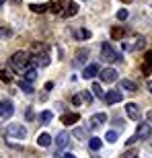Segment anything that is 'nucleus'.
<instances>
[{
    "label": "nucleus",
    "mask_w": 152,
    "mask_h": 158,
    "mask_svg": "<svg viewBox=\"0 0 152 158\" xmlns=\"http://www.w3.org/2000/svg\"><path fill=\"white\" fill-rule=\"evenodd\" d=\"M11 35H12V31L8 27H0V39H8Z\"/></svg>",
    "instance_id": "nucleus-30"
},
{
    "label": "nucleus",
    "mask_w": 152,
    "mask_h": 158,
    "mask_svg": "<svg viewBox=\"0 0 152 158\" xmlns=\"http://www.w3.org/2000/svg\"><path fill=\"white\" fill-rule=\"evenodd\" d=\"M33 52H35V56L41 53V52L47 53V45H45V43H33Z\"/></svg>",
    "instance_id": "nucleus-26"
},
{
    "label": "nucleus",
    "mask_w": 152,
    "mask_h": 158,
    "mask_svg": "<svg viewBox=\"0 0 152 158\" xmlns=\"http://www.w3.org/2000/svg\"><path fill=\"white\" fill-rule=\"evenodd\" d=\"M15 113V105L11 101H0V117L2 119H8Z\"/></svg>",
    "instance_id": "nucleus-5"
},
{
    "label": "nucleus",
    "mask_w": 152,
    "mask_h": 158,
    "mask_svg": "<svg viewBox=\"0 0 152 158\" xmlns=\"http://www.w3.org/2000/svg\"><path fill=\"white\" fill-rule=\"evenodd\" d=\"M33 12H37V15H41V12H45L47 10V4H31L29 6Z\"/></svg>",
    "instance_id": "nucleus-27"
},
{
    "label": "nucleus",
    "mask_w": 152,
    "mask_h": 158,
    "mask_svg": "<svg viewBox=\"0 0 152 158\" xmlns=\"http://www.w3.org/2000/svg\"><path fill=\"white\" fill-rule=\"evenodd\" d=\"M76 35L80 37V39H88V37H91V31H88V29H80Z\"/></svg>",
    "instance_id": "nucleus-32"
},
{
    "label": "nucleus",
    "mask_w": 152,
    "mask_h": 158,
    "mask_svg": "<svg viewBox=\"0 0 152 158\" xmlns=\"http://www.w3.org/2000/svg\"><path fill=\"white\" fill-rule=\"evenodd\" d=\"M52 119H53V113H52V111H43V113L39 115V121H41V123H49Z\"/></svg>",
    "instance_id": "nucleus-25"
},
{
    "label": "nucleus",
    "mask_w": 152,
    "mask_h": 158,
    "mask_svg": "<svg viewBox=\"0 0 152 158\" xmlns=\"http://www.w3.org/2000/svg\"><path fill=\"white\" fill-rule=\"evenodd\" d=\"M19 88H21L23 93H27V94L33 93V86H31V82H27V80H21V82H19Z\"/></svg>",
    "instance_id": "nucleus-23"
},
{
    "label": "nucleus",
    "mask_w": 152,
    "mask_h": 158,
    "mask_svg": "<svg viewBox=\"0 0 152 158\" xmlns=\"http://www.w3.org/2000/svg\"><path fill=\"white\" fill-rule=\"evenodd\" d=\"M78 8L80 6L76 2H66V10L62 12V17H74V15H78Z\"/></svg>",
    "instance_id": "nucleus-15"
},
{
    "label": "nucleus",
    "mask_w": 152,
    "mask_h": 158,
    "mask_svg": "<svg viewBox=\"0 0 152 158\" xmlns=\"http://www.w3.org/2000/svg\"><path fill=\"white\" fill-rule=\"evenodd\" d=\"M128 15H129V12L125 10V8H121V10H117V19H119V21H125V19H128Z\"/></svg>",
    "instance_id": "nucleus-34"
},
{
    "label": "nucleus",
    "mask_w": 152,
    "mask_h": 158,
    "mask_svg": "<svg viewBox=\"0 0 152 158\" xmlns=\"http://www.w3.org/2000/svg\"><path fill=\"white\" fill-rule=\"evenodd\" d=\"M4 2H6V0H0V4H4Z\"/></svg>",
    "instance_id": "nucleus-43"
},
{
    "label": "nucleus",
    "mask_w": 152,
    "mask_h": 158,
    "mask_svg": "<svg viewBox=\"0 0 152 158\" xmlns=\"http://www.w3.org/2000/svg\"><path fill=\"white\" fill-rule=\"evenodd\" d=\"M136 142H138V138H136V135H132V138H128V140H125V144H128V146H134Z\"/></svg>",
    "instance_id": "nucleus-38"
},
{
    "label": "nucleus",
    "mask_w": 152,
    "mask_h": 158,
    "mask_svg": "<svg viewBox=\"0 0 152 158\" xmlns=\"http://www.w3.org/2000/svg\"><path fill=\"white\" fill-rule=\"evenodd\" d=\"M150 134H152L150 123H140L138 129H136V138L138 140H146V138H150Z\"/></svg>",
    "instance_id": "nucleus-6"
},
{
    "label": "nucleus",
    "mask_w": 152,
    "mask_h": 158,
    "mask_svg": "<svg viewBox=\"0 0 152 158\" xmlns=\"http://www.w3.org/2000/svg\"><path fill=\"white\" fill-rule=\"evenodd\" d=\"M101 56H103V60H107L109 64H119V62H123L121 53H117L109 43H103V45H101Z\"/></svg>",
    "instance_id": "nucleus-2"
},
{
    "label": "nucleus",
    "mask_w": 152,
    "mask_h": 158,
    "mask_svg": "<svg viewBox=\"0 0 152 158\" xmlns=\"http://www.w3.org/2000/svg\"><path fill=\"white\" fill-rule=\"evenodd\" d=\"M93 97H99V99H105V93H103V88H101V84H97V82L93 84Z\"/></svg>",
    "instance_id": "nucleus-24"
},
{
    "label": "nucleus",
    "mask_w": 152,
    "mask_h": 158,
    "mask_svg": "<svg viewBox=\"0 0 152 158\" xmlns=\"http://www.w3.org/2000/svg\"><path fill=\"white\" fill-rule=\"evenodd\" d=\"M121 2H132V0H121Z\"/></svg>",
    "instance_id": "nucleus-44"
},
{
    "label": "nucleus",
    "mask_w": 152,
    "mask_h": 158,
    "mask_svg": "<svg viewBox=\"0 0 152 158\" xmlns=\"http://www.w3.org/2000/svg\"><path fill=\"white\" fill-rule=\"evenodd\" d=\"M80 101H82V97H80V94H72V105H80Z\"/></svg>",
    "instance_id": "nucleus-36"
},
{
    "label": "nucleus",
    "mask_w": 152,
    "mask_h": 158,
    "mask_svg": "<svg viewBox=\"0 0 152 158\" xmlns=\"http://www.w3.org/2000/svg\"><path fill=\"white\" fill-rule=\"evenodd\" d=\"M0 80H2V82H11L12 76H11V74H8L6 70H0Z\"/></svg>",
    "instance_id": "nucleus-31"
},
{
    "label": "nucleus",
    "mask_w": 152,
    "mask_h": 158,
    "mask_svg": "<svg viewBox=\"0 0 152 158\" xmlns=\"http://www.w3.org/2000/svg\"><path fill=\"white\" fill-rule=\"evenodd\" d=\"M142 74H152V52H146L144 56V64H142Z\"/></svg>",
    "instance_id": "nucleus-13"
},
{
    "label": "nucleus",
    "mask_w": 152,
    "mask_h": 158,
    "mask_svg": "<svg viewBox=\"0 0 152 158\" xmlns=\"http://www.w3.org/2000/svg\"><path fill=\"white\" fill-rule=\"evenodd\" d=\"M68 142H70V134H68V131H60L58 138H56V146H58V150L66 148V146H68Z\"/></svg>",
    "instance_id": "nucleus-10"
},
{
    "label": "nucleus",
    "mask_w": 152,
    "mask_h": 158,
    "mask_svg": "<svg viewBox=\"0 0 152 158\" xmlns=\"http://www.w3.org/2000/svg\"><path fill=\"white\" fill-rule=\"evenodd\" d=\"M121 99H123L121 90H109V93L105 94V99H103V101H105L107 105H115V103H119Z\"/></svg>",
    "instance_id": "nucleus-7"
},
{
    "label": "nucleus",
    "mask_w": 152,
    "mask_h": 158,
    "mask_svg": "<svg viewBox=\"0 0 152 158\" xmlns=\"http://www.w3.org/2000/svg\"><path fill=\"white\" fill-rule=\"evenodd\" d=\"M107 142H109V144L117 142V131H107Z\"/></svg>",
    "instance_id": "nucleus-33"
},
{
    "label": "nucleus",
    "mask_w": 152,
    "mask_h": 158,
    "mask_svg": "<svg viewBox=\"0 0 152 158\" xmlns=\"http://www.w3.org/2000/svg\"><path fill=\"white\" fill-rule=\"evenodd\" d=\"M99 72L101 70H99V66H97V64H88L87 68H84V72H82V76L87 78V80H91V78H95Z\"/></svg>",
    "instance_id": "nucleus-12"
},
{
    "label": "nucleus",
    "mask_w": 152,
    "mask_h": 158,
    "mask_svg": "<svg viewBox=\"0 0 152 158\" xmlns=\"http://www.w3.org/2000/svg\"><path fill=\"white\" fill-rule=\"evenodd\" d=\"M105 121H107V115H105V113H95L88 123H91V127H99L101 123H105Z\"/></svg>",
    "instance_id": "nucleus-17"
},
{
    "label": "nucleus",
    "mask_w": 152,
    "mask_h": 158,
    "mask_svg": "<svg viewBox=\"0 0 152 158\" xmlns=\"http://www.w3.org/2000/svg\"><path fill=\"white\" fill-rule=\"evenodd\" d=\"M148 90L152 93V80H148Z\"/></svg>",
    "instance_id": "nucleus-40"
},
{
    "label": "nucleus",
    "mask_w": 152,
    "mask_h": 158,
    "mask_svg": "<svg viewBox=\"0 0 152 158\" xmlns=\"http://www.w3.org/2000/svg\"><path fill=\"white\" fill-rule=\"evenodd\" d=\"M123 158H138V152L136 150H128V152H123Z\"/></svg>",
    "instance_id": "nucleus-35"
},
{
    "label": "nucleus",
    "mask_w": 152,
    "mask_h": 158,
    "mask_svg": "<svg viewBox=\"0 0 152 158\" xmlns=\"http://www.w3.org/2000/svg\"><path fill=\"white\" fill-rule=\"evenodd\" d=\"M119 90H125V93H138V86H136V82H132V80H121L119 82Z\"/></svg>",
    "instance_id": "nucleus-16"
},
{
    "label": "nucleus",
    "mask_w": 152,
    "mask_h": 158,
    "mask_svg": "<svg viewBox=\"0 0 152 158\" xmlns=\"http://www.w3.org/2000/svg\"><path fill=\"white\" fill-rule=\"evenodd\" d=\"M99 78L103 82H107V84H109V82H115L117 80V70L115 68H105V70L99 72Z\"/></svg>",
    "instance_id": "nucleus-4"
},
{
    "label": "nucleus",
    "mask_w": 152,
    "mask_h": 158,
    "mask_svg": "<svg viewBox=\"0 0 152 158\" xmlns=\"http://www.w3.org/2000/svg\"><path fill=\"white\" fill-rule=\"evenodd\" d=\"M6 134H8V138H15V140H25L27 138V129H25L23 123H11L6 127Z\"/></svg>",
    "instance_id": "nucleus-3"
},
{
    "label": "nucleus",
    "mask_w": 152,
    "mask_h": 158,
    "mask_svg": "<svg viewBox=\"0 0 152 158\" xmlns=\"http://www.w3.org/2000/svg\"><path fill=\"white\" fill-rule=\"evenodd\" d=\"M31 62H33V66H41V68H45L47 64H49V56H47V53H37V56H33V58H31Z\"/></svg>",
    "instance_id": "nucleus-9"
},
{
    "label": "nucleus",
    "mask_w": 152,
    "mask_h": 158,
    "mask_svg": "<svg viewBox=\"0 0 152 158\" xmlns=\"http://www.w3.org/2000/svg\"><path fill=\"white\" fill-rule=\"evenodd\" d=\"M80 97H82V99H84V101H88V103H93V99H95V97H93V94H91V93H82Z\"/></svg>",
    "instance_id": "nucleus-37"
},
{
    "label": "nucleus",
    "mask_w": 152,
    "mask_h": 158,
    "mask_svg": "<svg viewBox=\"0 0 152 158\" xmlns=\"http://www.w3.org/2000/svg\"><path fill=\"white\" fill-rule=\"evenodd\" d=\"M64 6H66L64 0H53V2H49V4H47V8H49L53 15H62V12H64Z\"/></svg>",
    "instance_id": "nucleus-11"
},
{
    "label": "nucleus",
    "mask_w": 152,
    "mask_h": 158,
    "mask_svg": "<svg viewBox=\"0 0 152 158\" xmlns=\"http://www.w3.org/2000/svg\"><path fill=\"white\" fill-rule=\"evenodd\" d=\"M88 146H91V150H101V146H103V142H101V138H91L88 140Z\"/></svg>",
    "instance_id": "nucleus-21"
},
{
    "label": "nucleus",
    "mask_w": 152,
    "mask_h": 158,
    "mask_svg": "<svg viewBox=\"0 0 152 158\" xmlns=\"http://www.w3.org/2000/svg\"><path fill=\"white\" fill-rule=\"evenodd\" d=\"M78 119H80L78 113H64V115H62V123H64V125H74Z\"/></svg>",
    "instance_id": "nucleus-18"
},
{
    "label": "nucleus",
    "mask_w": 152,
    "mask_h": 158,
    "mask_svg": "<svg viewBox=\"0 0 152 158\" xmlns=\"http://www.w3.org/2000/svg\"><path fill=\"white\" fill-rule=\"evenodd\" d=\"M74 138H78V140H87V129L84 127H76L74 129Z\"/></svg>",
    "instance_id": "nucleus-28"
},
{
    "label": "nucleus",
    "mask_w": 152,
    "mask_h": 158,
    "mask_svg": "<svg viewBox=\"0 0 152 158\" xmlns=\"http://www.w3.org/2000/svg\"><path fill=\"white\" fill-rule=\"evenodd\" d=\"M87 58H88V49H78V52H76L74 64L76 66H78V64H84V62H87Z\"/></svg>",
    "instance_id": "nucleus-20"
},
{
    "label": "nucleus",
    "mask_w": 152,
    "mask_h": 158,
    "mask_svg": "<svg viewBox=\"0 0 152 158\" xmlns=\"http://www.w3.org/2000/svg\"><path fill=\"white\" fill-rule=\"evenodd\" d=\"M12 2H15V4H21V0H12Z\"/></svg>",
    "instance_id": "nucleus-42"
},
{
    "label": "nucleus",
    "mask_w": 152,
    "mask_h": 158,
    "mask_svg": "<svg viewBox=\"0 0 152 158\" xmlns=\"http://www.w3.org/2000/svg\"><path fill=\"white\" fill-rule=\"evenodd\" d=\"M123 33H125V31H123V27H113L111 29V39H123Z\"/></svg>",
    "instance_id": "nucleus-22"
},
{
    "label": "nucleus",
    "mask_w": 152,
    "mask_h": 158,
    "mask_svg": "<svg viewBox=\"0 0 152 158\" xmlns=\"http://www.w3.org/2000/svg\"><path fill=\"white\" fill-rule=\"evenodd\" d=\"M37 78V68L35 66H27L23 70V80H27V82H33Z\"/></svg>",
    "instance_id": "nucleus-14"
},
{
    "label": "nucleus",
    "mask_w": 152,
    "mask_h": 158,
    "mask_svg": "<svg viewBox=\"0 0 152 158\" xmlns=\"http://www.w3.org/2000/svg\"><path fill=\"white\" fill-rule=\"evenodd\" d=\"M148 119H150V121H152V111H148Z\"/></svg>",
    "instance_id": "nucleus-41"
},
{
    "label": "nucleus",
    "mask_w": 152,
    "mask_h": 158,
    "mask_svg": "<svg viewBox=\"0 0 152 158\" xmlns=\"http://www.w3.org/2000/svg\"><path fill=\"white\" fill-rule=\"evenodd\" d=\"M144 47H146V39L140 37V39H136V43L132 45V49H144Z\"/></svg>",
    "instance_id": "nucleus-29"
},
{
    "label": "nucleus",
    "mask_w": 152,
    "mask_h": 158,
    "mask_svg": "<svg viewBox=\"0 0 152 158\" xmlns=\"http://www.w3.org/2000/svg\"><path fill=\"white\" fill-rule=\"evenodd\" d=\"M29 64H31V53L29 52H23V49L17 52L11 58V68H12V70H21V72H23Z\"/></svg>",
    "instance_id": "nucleus-1"
},
{
    "label": "nucleus",
    "mask_w": 152,
    "mask_h": 158,
    "mask_svg": "<svg viewBox=\"0 0 152 158\" xmlns=\"http://www.w3.org/2000/svg\"><path fill=\"white\" fill-rule=\"evenodd\" d=\"M37 144H39L41 148H47L49 144H52V135L49 134H39L37 135Z\"/></svg>",
    "instance_id": "nucleus-19"
},
{
    "label": "nucleus",
    "mask_w": 152,
    "mask_h": 158,
    "mask_svg": "<svg viewBox=\"0 0 152 158\" xmlns=\"http://www.w3.org/2000/svg\"><path fill=\"white\" fill-rule=\"evenodd\" d=\"M62 158H76V156H74V154H70V152H68V154H62Z\"/></svg>",
    "instance_id": "nucleus-39"
},
{
    "label": "nucleus",
    "mask_w": 152,
    "mask_h": 158,
    "mask_svg": "<svg viewBox=\"0 0 152 158\" xmlns=\"http://www.w3.org/2000/svg\"><path fill=\"white\" fill-rule=\"evenodd\" d=\"M125 113H128V117L134 119V121L140 119V107L136 105V103H128V105H125Z\"/></svg>",
    "instance_id": "nucleus-8"
}]
</instances>
